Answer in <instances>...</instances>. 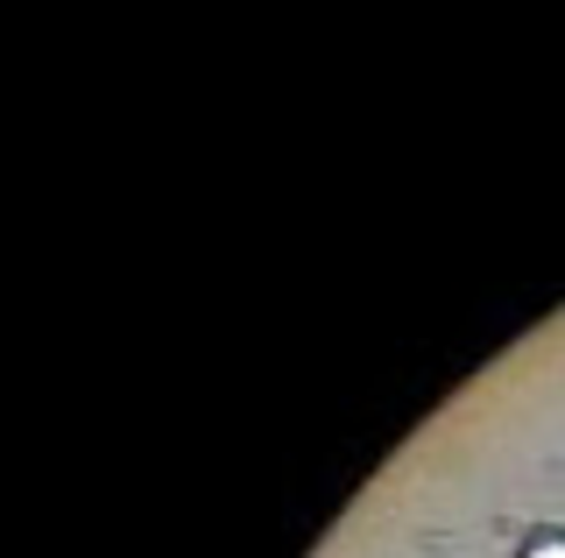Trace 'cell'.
Masks as SVG:
<instances>
[{"label":"cell","mask_w":565,"mask_h":558,"mask_svg":"<svg viewBox=\"0 0 565 558\" xmlns=\"http://www.w3.org/2000/svg\"><path fill=\"white\" fill-rule=\"evenodd\" d=\"M516 558H565V530H558V523H544V530H530L523 545H516Z\"/></svg>","instance_id":"6da1fadb"}]
</instances>
